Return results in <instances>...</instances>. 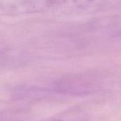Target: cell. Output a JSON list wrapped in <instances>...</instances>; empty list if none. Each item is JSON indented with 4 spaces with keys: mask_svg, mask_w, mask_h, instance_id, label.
<instances>
[{
    "mask_svg": "<svg viewBox=\"0 0 121 121\" xmlns=\"http://www.w3.org/2000/svg\"><path fill=\"white\" fill-rule=\"evenodd\" d=\"M63 1H8L0 2V12L5 14H21L47 11Z\"/></svg>",
    "mask_w": 121,
    "mask_h": 121,
    "instance_id": "1",
    "label": "cell"
},
{
    "mask_svg": "<svg viewBox=\"0 0 121 121\" xmlns=\"http://www.w3.org/2000/svg\"><path fill=\"white\" fill-rule=\"evenodd\" d=\"M60 121V120H52V121Z\"/></svg>",
    "mask_w": 121,
    "mask_h": 121,
    "instance_id": "2",
    "label": "cell"
}]
</instances>
